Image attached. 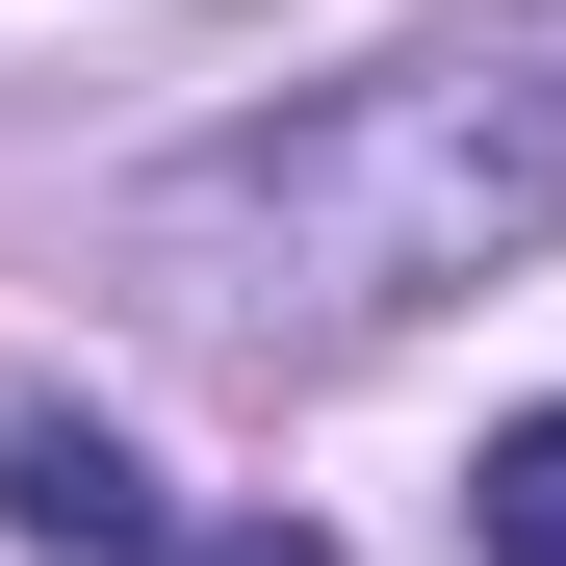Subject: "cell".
Instances as JSON below:
<instances>
[{"instance_id":"cell-3","label":"cell","mask_w":566,"mask_h":566,"mask_svg":"<svg viewBox=\"0 0 566 566\" xmlns=\"http://www.w3.org/2000/svg\"><path fill=\"white\" fill-rule=\"evenodd\" d=\"M463 515H490V566H566V412H515V438H490V490H463Z\"/></svg>"},{"instance_id":"cell-2","label":"cell","mask_w":566,"mask_h":566,"mask_svg":"<svg viewBox=\"0 0 566 566\" xmlns=\"http://www.w3.org/2000/svg\"><path fill=\"white\" fill-rule=\"evenodd\" d=\"M0 515H27L52 566H310V541H180L155 463H129L104 412H0Z\"/></svg>"},{"instance_id":"cell-1","label":"cell","mask_w":566,"mask_h":566,"mask_svg":"<svg viewBox=\"0 0 566 566\" xmlns=\"http://www.w3.org/2000/svg\"><path fill=\"white\" fill-rule=\"evenodd\" d=\"M566 207V77L515 52H412L310 129H232L207 180H155V258H283L258 310H412V283H490Z\"/></svg>"}]
</instances>
